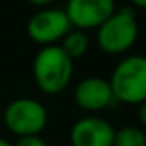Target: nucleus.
Here are the masks:
<instances>
[{"instance_id":"nucleus-3","label":"nucleus","mask_w":146,"mask_h":146,"mask_svg":"<svg viewBox=\"0 0 146 146\" xmlns=\"http://www.w3.org/2000/svg\"><path fill=\"white\" fill-rule=\"evenodd\" d=\"M99 48L110 56L127 53L139 36L136 12L133 9L114 10L109 17L95 29Z\"/></svg>"},{"instance_id":"nucleus-10","label":"nucleus","mask_w":146,"mask_h":146,"mask_svg":"<svg viewBox=\"0 0 146 146\" xmlns=\"http://www.w3.org/2000/svg\"><path fill=\"white\" fill-rule=\"evenodd\" d=\"M114 146H146V133L136 126H124L115 131Z\"/></svg>"},{"instance_id":"nucleus-8","label":"nucleus","mask_w":146,"mask_h":146,"mask_svg":"<svg viewBox=\"0 0 146 146\" xmlns=\"http://www.w3.org/2000/svg\"><path fill=\"white\" fill-rule=\"evenodd\" d=\"M73 95L76 106L85 112H100L115 102L109 80L102 76H87L80 80Z\"/></svg>"},{"instance_id":"nucleus-6","label":"nucleus","mask_w":146,"mask_h":146,"mask_svg":"<svg viewBox=\"0 0 146 146\" xmlns=\"http://www.w3.org/2000/svg\"><path fill=\"white\" fill-rule=\"evenodd\" d=\"M115 10L114 0H68L65 14L75 29H97Z\"/></svg>"},{"instance_id":"nucleus-13","label":"nucleus","mask_w":146,"mask_h":146,"mask_svg":"<svg viewBox=\"0 0 146 146\" xmlns=\"http://www.w3.org/2000/svg\"><path fill=\"white\" fill-rule=\"evenodd\" d=\"M29 3H33V5H36V7H48L53 0H27Z\"/></svg>"},{"instance_id":"nucleus-11","label":"nucleus","mask_w":146,"mask_h":146,"mask_svg":"<svg viewBox=\"0 0 146 146\" xmlns=\"http://www.w3.org/2000/svg\"><path fill=\"white\" fill-rule=\"evenodd\" d=\"M12 146H48V143L39 134H31V136H21V138H17L15 145H12Z\"/></svg>"},{"instance_id":"nucleus-4","label":"nucleus","mask_w":146,"mask_h":146,"mask_svg":"<svg viewBox=\"0 0 146 146\" xmlns=\"http://www.w3.org/2000/svg\"><path fill=\"white\" fill-rule=\"evenodd\" d=\"M3 124L17 138L41 134L48 124V110L36 99L19 97L5 107Z\"/></svg>"},{"instance_id":"nucleus-2","label":"nucleus","mask_w":146,"mask_h":146,"mask_svg":"<svg viewBox=\"0 0 146 146\" xmlns=\"http://www.w3.org/2000/svg\"><path fill=\"white\" fill-rule=\"evenodd\" d=\"M114 99L122 104L139 106L146 100V56L127 54L122 58L109 78Z\"/></svg>"},{"instance_id":"nucleus-14","label":"nucleus","mask_w":146,"mask_h":146,"mask_svg":"<svg viewBox=\"0 0 146 146\" xmlns=\"http://www.w3.org/2000/svg\"><path fill=\"white\" fill-rule=\"evenodd\" d=\"M129 2L138 9H146V0H129Z\"/></svg>"},{"instance_id":"nucleus-5","label":"nucleus","mask_w":146,"mask_h":146,"mask_svg":"<svg viewBox=\"0 0 146 146\" xmlns=\"http://www.w3.org/2000/svg\"><path fill=\"white\" fill-rule=\"evenodd\" d=\"M72 24L61 9H42L27 21V36L41 46L60 44Z\"/></svg>"},{"instance_id":"nucleus-1","label":"nucleus","mask_w":146,"mask_h":146,"mask_svg":"<svg viewBox=\"0 0 146 146\" xmlns=\"http://www.w3.org/2000/svg\"><path fill=\"white\" fill-rule=\"evenodd\" d=\"M33 76L42 94L58 95L72 82L73 60L60 48V44L41 46L33 61Z\"/></svg>"},{"instance_id":"nucleus-12","label":"nucleus","mask_w":146,"mask_h":146,"mask_svg":"<svg viewBox=\"0 0 146 146\" xmlns=\"http://www.w3.org/2000/svg\"><path fill=\"white\" fill-rule=\"evenodd\" d=\"M136 115H138V121H139L143 126H146V100L138 106V112H136Z\"/></svg>"},{"instance_id":"nucleus-15","label":"nucleus","mask_w":146,"mask_h":146,"mask_svg":"<svg viewBox=\"0 0 146 146\" xmlns=\"http://www.w3.org/2000/svg\"><path fill=\"white\" fill-rule=\"evenodd\" d=\"M0 146H12L7 139H3V138H0Z\"/></svg>"},{"instance_id":"nucleus-9","label":"nucleus","mask_w":146,"mask_h":146,"mask_svg":"<svg viewBox=\"0 0 146 146\" xmlns=\"http://www.w3.org/2000/svg\"><path fill=\"white\" fill-rule=\"evenodd\" d=\"M88 46H90V39L87 36V31L75 29V27H72V29L65 34V37L60 41V48H61L72 60L82 58V56L88 51Z\"/></svg>"},{"instance_id":"nucleus-7","label":"nucleus","mask_w":146,"mask_h":146,"mask_svg":"<svg viewBox=\"0 0 146 146\" xmlns=\"http://www.w3.org/2000/svg\"><path fill=\"white\" fill-rule=\"evenodd\" d=\"M115 129L99 115H85L70 129L72 146H114Z\"/></svg>"}]
</instances>
